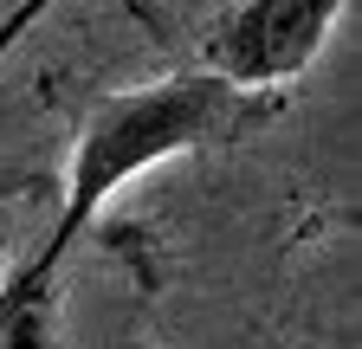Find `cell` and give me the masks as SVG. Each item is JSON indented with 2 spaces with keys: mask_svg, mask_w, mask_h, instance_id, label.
<instances>
[{
  "mask_svg": "<svg viewBox=\"0 0 362 349\" xmlns=\"http://www.w3.org/2000/svg\"><path fill=\"white\" fill-rule=\"evenodd\" d=\"M279 110L272 91H240L214 71H175L156 84H129V91H110L98 110L84 117L71 162H65V194L45 239L33 246L39 259L65 266V252L90 233V220L104 213V201L117 188H129L136 174H149L188 149H226L246 143L252 129Z\"/></svg>",
  "mask_w": 362,
  "mask_h": 349,
  "instance_id": "1",
  "label": "cell"
},
{
  "mask_svg": "<svg viewBox=\"0 0 362 349\" xmlns=\"http://www.w3.org/2000/svg\"><path fill=\"white\" fill-rule=\"evenodd\" d=\"M343 7L356 0H226L194 39L201 71L240 84V91H285L291 78L317 65Z\"/></svg>",
  "mask_w": 362,
  "mask_h": 349,
  "instance_id": "2",
  "label": "cell"
},
{
  "mask_svg": "<svg viewBox=\"0 0 362 349\" xmlns=\"http://www.w3.org/2000/svg\"><path fill=\"white\" fill-rule=\"evenodd\" d=\"M59 272L52 259L20 252L0 272V349H65L59 343Z\"/></svg>",
  "mask_w": 362,
  "mask_h": 349,
  "instance_id": "3",
  "label": "cell"
},
{
  "mask_svg": "<svg viewBox=\"0 0 362 349\" xmlns=\"http://www.w3.org/2000/svg\"><path fill=\"white\" fill-rule=\"evenodd\" d=\"M52 7H59V0H13V7L0 13V65L13 59V46H20V39H26L45 13H52Z\"/></svg>",
  "mask_w": 362,
  "mask_h": 349,
  "instance_id": "4",
  "label": "cell"
}]
</instances>
